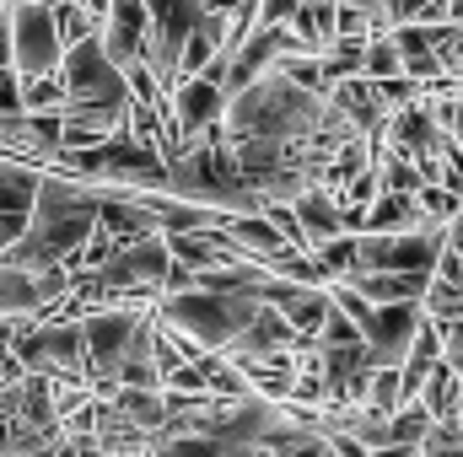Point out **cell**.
Instances as JSON below:
<instances>
[{"instance_id":"7402d4cb","label":"cell","mask_w":463,"mask_h":457,"mask_svg":"<svg viewBox=\"0 0 463 457\" xmlns=\"http://www.w3.org/2000/svg\"><path fill=\"white\" fill-rule=\"evenodd\" d=\"M297 11V0H253V22L259 27H286Z\"/></svg>"},{"instance_id":"9a60e30c","label":"cell","mask_w":463,"mask_h":457,"mask_svg":"<svg viewBox=\"0 0 463 457\" xmlns=\"http://www.w3.org/2000/svg\"><path fill=\"white\" fill-rule=\"evenodd\" d=\"M109 398L118 404V415H129L140 431H156V425L167 420V393H162V387H124V382H118Z\"/></svg>"},{"instance_id":"9c48e42d","label":"cell","mask_w":463,"mask_h":457,"mask_svg":"<svg viewBox=\"0 0 463 457\" xmlns=\"http://www.w3.org/2000/svg\"><path fill=\"white\" fill-rule=\"evenodd\" d=\"M38 162H22V156H0V247L16 242V231L27 227V210H33V189H38Z\"/></svg>"},{"instance_id":"f1b7e54d","label":"cell","mask_w":463,"mask_h":457,"mask_svg":"<svg viewBox=\"0 0 463 457\" xmlns=\"http://www.w3.org/2000/svg\"><path fill=\"white\" fill-rule=\"evenodd\" d=\"M5 5H11V0H5Z\"/></svg>"},{"instance_id":"5b68a950","label":"cell","mask_w":463,"mask_h":457,"mask_svg":"<svg viewBox=\"0 0 463 457\" xmlns=\"http://www.w3.org/2000/svg\"><path fill=\"white\" fill-rule=\"evenodd\" d=\"M11 350L38 377H87V344H81V323L76 318H33L11 340Z\"/></svg>"},{"instance_id":"44dd1931","label":"cell","mask_w":463,"mask_h":457,"mask_svg":"<svg viewBox=\"0 0 463 457\" xmlns=\"http://www.w3.org/2000/svg\"><path fill=\"white\" fill-rule=\"evenodd\" d=\"M437 334H442V360L453 371H463V318L458 312L453 318H437Z\"/></svg>"},{"instance_id":"d6986e66","label":"cell","mask_w":463,"mask_h":457,"mask_svg":"<svg viewBox=\"0 0 463 457\" xmlns=\"http://www.w3.org/2000/svg\"><path fill=\"white\" fill-rule=\"evenodd\" d=\"M415 205H420V221H426V227H442V221L463 205V194H453L448 183H420V189H415Z\"/></svg>"},{"instance_id":"4fadbf2b","label":"cell","mask_w":463,"mask_h":457,"mask_svg":"<svg viewBox=\"0 0 463 457\" xmlns=\"http://www.w3.org/2000/svg\"><path fill=\"white\" fill-rule=\"evenodd\" d=\"M410 227H426V221H420L415 194H399V189H383L355 221V231H410Z\"/></svg>"},{"instance_id":"52a82bcc","label":"cell","mask_w":463,"mask_h":457,"mask_svg":"<svg viewBox=\"0 0 463 457\" xmlns=\"http://www.w3.org/2000/svg\"><path fill=\"white\" fill-rule=\"evenodd\" d=\"M420 318H426L420 302H372V312L361 323V344H366L372 366H399L410 340H415V323Z\"/></svg>"},{"instance_id":"603a6c76","label":"cell","mask_w":463,"mask_h":457,"mask_svg":"<svg viewBox=\"0 0 463 457\" xmlns=\"http://www.w3.org/2000/svg\"><path fill=\"white\" fill-rule=\"evenodd\" d=\"M442 242H448V247H458V253H463V205L453 210V216H448V221H442Z\"/></svg>"},{"instance_id":"cb8c5ba5","label":"cell","mask_w":463,"mask_h":457,"mask_svg":"<svg viewBox=\"0 0 463 457\" xmlns=\"http://www.w3.org/2000/svg\"><path fill=\"white\" fill-rule=\"evenodd\" d=\"M200 5H205V11H222V16H227V11H237V5H242V0H200Z\"/></svg>"},{"instance_id":"5bb4252c","label":"cell","mask_w":463,"mask_h":457,"mask_svg":"<svg viewBox=\"0 0 463 457\" xmlns=\"http://www.w3.org/2000/svg\"><path fill=\"white\" fill-rule=\"evenodd\" d=\"M291 33H297V43L302 49H324L329 38H335V0H297V11H291V22H286Z\"/></svg>"},{"instance_id":"277c9868","label":"cell","mask_w":463,"mask_h":457,"mask_svg":"<svg viewBox=\"0 0 463 457\" xmlns=\"http://www.w3.org/2000/svg\"><path fill=\"white\" fill-rule=\"evenodd\" d=\"M65 38L54 22V0H11L5 5V65L11 76H38L60 70Z\"/></svg>"},{"instance_id":"7a4b0ae2","label":"cell","mask_w":463,"mask_h":457,"mask_svg":"<svg viewBox=\"0 0 463 457\" xmlns=\"http://www.w3.org/2000/svg\"><path fill=\"white\" fill-rule=\"evenodd\" d=\"M329 118V98L297 87L291 76H280L275 65L259 70L253 81H242L237 92H227L222 124L227 135H269V140H313Z\"/></svg>"},{"instance_id":"8fae6325","label":"cell","mask_w":463,"mask_h":457,"mask_svg":"<svg viewBox=\"0 0 463 457\" xmlns=\"http://www.w3.org/2000/svg\"><path fill=\"white\" fill-rule=\"evenodd\" d=\"M264 302L280 307L286 323H291L297 334H313L318 318H324V307H329V291H324V285H307V280H280V275H269Z\"/></svg>"},{"instance_id":"30bf717a","label":"cell","mask_w":463,"mask_h":457,"mask_svg":"<svg viewBox=\"0 0 463 457\" xmlns=\"http://www.w3.org/2000/svg\"><path fill=\"white\" fill-rule=\"evenodd\" d=\"M140 38H146V0H109L103 22H98V43L114 65H129L140 54Z\"/></svg>"},{"instance_id":"ffe728a7","label":"cell","mask_w":463,"mask_h":457,"mask_svg":"<svg viewBox=\"0 0 463 457\" xmlns=\"http://www.w3.org/2000/svg\"><path fill=\"white\" fill-rule=\"evenodd\" d=\"M54 22H60V38L76 43V38H92L98 33V16L81 5V0H54Z\"/></svg>"},{"instance_id":"83f0119b","label":"cell","mask_w":463,"mask_h":457,"mask_svg":"<svg viewBox=\"0 0 463 457\" xmlns=\"http://www.w3.org/2000/svg\"><path fill=\"white\" fill-rule=\"evenodd\" d=\"M458 285H463V275H458Z\"/></svg>"},{"instance_id":"6da1fadb","label":"cell","mask_w":463,"mask_h":457,"mask_svg":"<svg viewBox=\"0 0 463 457\" xmlns=\"http://www.w3.org/2000/svg\"><path fill=\"white\" fill-rule=\"evenodd\" d=\"M98 200H103V183L60 173V167H43L38 189H33L27 227L16 231V242L0 247V258L16 264V269H54V264H65L81 247V237L92 231V221H98Z\"/></svg>"},{"instance_id":"4316f807","label":"cell","mask_w":463,"mask_h":457,"mask_svg":"<svg viewBox=\"0 0 463 457\" xmlns=\"http://www.w3.org/2000/svg\"><path fill=\"white\" fill-rule=\"evenodd\" d=\"M458 318H463V307H458Z\"/></svg>"},{"instance_id":"484cf974","label":"cell","mask_w":463,"mask_h":457,"mask_svg":"<svg viewBox=\"0 0 463 457\" xmlns=\"http://www.w3.org/2000/svg\"><path fill=\"white\" fill-rule=\"evenodd\" d=\"M458 431H463V371H458Z\"/></svg>"},{"instance_id":"d4e9b609","label":"cell","mask_w":463,"mask_h":457,"mask_svg":"<svg viewBox=\"0 0 463 457\" xmlns=\"http://www.w3.org/2000/svg\"><path fill=\"white\" fill-rule=\"evenodd\" d=\"M448 81H463V54H453V60H448Z\"/></svg>"},{"instance_id":"e0dca14e","label":"cell","mask_w":463,"mask_h":457,"mask_svg":"<svg viewBox=\"0 0 463 457\" xmlns=\"http://www.w3.org/2000/svg\"><path fill=\"white\" fill-rule=\"evenodd\" d=\"M399 70V43H393V33L388 27H377V33H366V43H361V76H393Z\"/></svg>"},{"instance_id":"7c38bea8","label":"cell","mask_w":463,"mask_h":457,"mask_svg":"<svg viewBox=\"0 0 463 457\" xmlns=\"http://www.w3.org/2000/svg\"><path fill=\"white\" fill-rule=\"evenodd\" d=\"M291 205V216H297V227H302V247H318V242H329L335 231H345V216H340V205H335V194L329 189H318V183H307L297 200H286Z\"/></svg>"},{"instance_id":"2e32d148","label":"cell","mask_w":463,"mask_h":457,"mask_svg":"<svg viewBox=\"0 0 463 457\" xmlns=\"http://www.w3.org/2000/svg\"><path fill=\"white\" fill-rule=\"evenodd\" d=\"M65 103V81L60 70H38V76H16V108L38 114V108H60Z\"/></svg>"},{"instance_id":"ba28073f","label":"cell","mask_w":463,"mask_h":457,"mask_svg":"<svg viewBox=\"0 0 463 457\" xmlns=\"http://www.w3.org/2000/svg\"><path fill=\"white\" fill-rule=\"evenodd\" d=\"M297 340H302V334L286 323V312L269 307V302L259 296V307L248 312V323L232 334V344L222 350V355H232V360H242V355H280V350H291Z\"/></svg>"},{"instance_id":"8992f818","label":"cell","mask_w":463,"mask_h":457,"mask_svg":"<svg viewBox=\"0 0 463 457\" xmlns=\"http://www.w3.org/2000/svg\"><path fill=\"white\" fill-rule=\"evenodd\" d=\"M227 108V92H222V81H211V76H178L173 87H167V98H162V114H167V129H173V140L184 145L189 135H200L205 124H216Z\"/></svg>"},{"instance_id":"ac0fdd59","label":"cell","mask_w":463,"mask_h":457,"mask_svg":"<svg viewBox=\"0 0 463 457\" xmlns=\"http://www.w3.org/2000/svg\"><path fill=\"white\" fill-rule=\"evenodd\" d=\"M399 398H404V387H399V366H372V371H366V393H361V404L393 415Z\"/></svg>"},{"instance_id":"3957f363","label":"cell","mask_w":463,"mask_h":457,"mask_svg":"<svg viewBox=\"0 0 463 457\" xmlns=\"http://www.w3.org/2000/svg\"><path fill=\"white\" fill-rule=\"evenodd\" d=\"M259 307V296H237V291H205V285H184V291H156L151 318L200 350H227L232 334L248 323V312Z\"/></svg>"}]
</instances>
